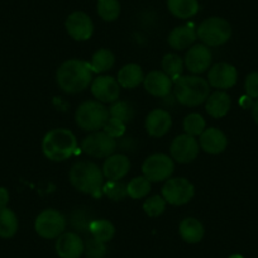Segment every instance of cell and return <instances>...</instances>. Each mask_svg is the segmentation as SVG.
Masks as SVG:
<instances>
[{
    "label": "cell",
    "mask_w": 258,
    "mask_h": 258,
    "mask_svg": "<svg viewBox=\"0 0 258 258\" xmlns=\"http://www.w3.org/2000/svg\"><path fill=\"white\" fill-rule=\"evenodd\" d=\"M200 152L199 141L190 135L177 136L172 141L170 147V153L172 160L178 163H190L198 157Z\"/></svg>",
    "instance_id": "obj_11"
},
{
    "label": "cell",
    "mask_w": 258,
    "mask_h": 258,
    "mask_svg": "<svg viewBox=\"0 0 258 258\" xmlns=\"http://www.w3.org/2000/svg\"><path fill=\"white\" fill-rule=\"evenodd\" d=\"M42 151L48 160L53 162H62L76 153L78 140L69 129H52L42 141Z\"/></svg>",
    "instance_id": "obj_3"
},
{
    "label": "cell",
    "mask_w": 258,
    "mask_h": 258,
    "mask_svg": "<svg viewBox=\"0 0 258 258\" xmlns=\"http://www.w3.org/2000/svg\"><path fill=\"white\" fill-rule=\"evenodd\" d=\"M151 191V181L145 176H138L132 178L126 185V194L129 198L135 200H140L146 198Z\"/></svg>",
    "instance_id": "obj_30"
},
{
    "label": "cell",
    "mask_w": 258,
    "mask_h": 258,
    "mask_svg": "<svg viewBox=\"0 0 258 258\" xmlns=\"http://www.w3.org/2000/svg\"><path fill=\"white\" fill-rule=\"evenodd\" d=\"M245 94L252 99H258V73H250L244 81Z\"/></svg>",
    "instance_id": "obj_39"
},
{
    "label": "cell",
    "mask_w": 258,
    "mask_h": 258,
    "mask_svg": "<svg viewBox=\"0 0 258 258\" xmlns=\"http://www.w3.org/2000/svg\"><path fill=\"white\" fill-rule=\"evenodd\" d=\"M18 230V218L9 208H0V238H12Z\"/></svg>",
    "instance_id": "obj_27"
},
{
    "label": "cell",
    "mask_w": 258,
    "mask_h": 258,
    "mask_svg": "<svg viewBox=\"0 0 258 258\" xmlns=\"http://www.w3.org/2000/svg\"><path fill=\"white\" fill-rule=\"evenodd\" d=\"M166 200L163 199L162 195H153V197L147 198L143 203V210L146 214L151 218L160 217L166 210Z\"/></svg>",
    "instance_id": "obj_34"
},
{
    "label": "cell",
    "mask_w": 258,
    "mask_h": 258,
    "mask_svg": "<svg viewBox=\"0 0 258 258\" xmlns=\"http://www.w3.org/2000/svg\"><path fill=\"white\" fill-rule=\"evenodd\" d=\"M228 258H244V257H243V255H240V254H232L230 257H228Z\"/></svg>",
    "instance_id": "obj_43"
},
{
    "label": "cell",
    "mask_w": 258,
    "mask_h": 258,
    "mask_svg": "<svg viewBox=\"0 0 258 258\" xmlns=\"http://www.w3.org/2000/svg\"><path fill=\"white\" fill-rule=\"evenodd\" d=\"M91 94L103 104H113L119 100L120 85L111 76H98L91 81Z\"/></svg>",
    "instance_id": "obj_15"
},
{
    "label": "cell",
    "mask_w": 258,
    "mask_h": 258,
    "mask_svg": "<svg viewBox=\"0 0 258 258\" xmlns=\"http://www.w3.org/2000/svg\"><path fill=\"white\" fill-rule=\"evenodd\" d=\"M115 138L106 135L104 131H96L91 132L81 141V151L85 155L95 158H106L114 155L116 150Z\"/></svg>",
    "instance_id": "obj_7"
},
{
    "label": "cell",
    "mask_w": 258,
    "mask_h": 258,
    "mask_svg": "<svg viewBox=\"0 0 258 258\" xmlns=\"http://www.w3.org/2000/svg\"><path fill=\"white\" fill-rule=\"evenodd\" d=\"M143 85L147 93L157 98H166L173 90V81L163 71L153 70L145 76Z\"/></svg>",
    "instance_id": "obj_16"
},
{
    "label": "cell",
    "mask_w": 258,
    "mask_h": 258,
    "mask_svg": "<svg viewBox=\"0 0 258 258\" xmlns=\"http://www.w3.org/2000/svg\"><path fill=\"white\" fill-rule=\"evenodd\" d=\"M125 123H123V121L119 120V119L110 116V118L108 119V121H106L105 125H104L103 131L106 135H109L110 137L115 138L116 140V138L123 137V135L125 133Z\"/></svg>",
    "instance_id": "obj_37"
},
{
    "label": "cell",
    "mask_w": 258,
    "mask_h": 258,
    "mask_svg": "<svg viewBox=\"0 0 258 258\" xmlns=\"http://www.w3.org/2000/svg\"><path fill=\"white\" fill-rule=\"evenodd\" d=\"M195 195V187L185 177H172L166 180L162 187V197L166 203L175 207L187 204Z\"/></svg>",
    "instance_id": "obj_10"
},
{
    "label": "cell",
    "mask_w": 258,
    "mask_h": 258,
    "mask_svg": "<svg viewBox=\"0 0 258 258\" xmlns=\"http://www.w3.org/2000/svg\"><path fill=\"white\" fill-rule=\"evenodd\" d=\"M90 63L84 59H68L58 68L56 81L59 89L68 94H78L88 89L93 81Z\"/></svg>",
    "instance_id": "obj_1"
},
{
    "label": "cell",
    "mask_w": 258,
    "mask_h": 258,
    "mask_svg": "<svg viewBox=\"0 0 258 258\" xmlns=\"http://www.w3.org/2000/svg\"><path fill=\"white\" fill-rule=\"evenodd\" d=\"M34 229L44 239H56L66 229V218L56 209H46L38 214L34 222Z\"/></svg>",
    "instance_id": "obj_8"
},
{
    "label": "cell",
    "mask_w": 258,
    "mask_h": 258,
    "mask_svg": "<svg viewBox=\"0 0 258 258\" xmlns=\"http://www.w3.org/2000/svg\"><path fill=\"white\" fill-rule=\"evenodd\" d=\"M175 171V163L172 157L165 153H153L148 156L142 165V172L151 182L166 181L172 176Z\"/></svg>",
    "instance_id": "obj_9"
},
{
    "label": "cell",
    "mask_w": 258,
    "mask_h": 258,
    "mask_svg": "<svg viewBox=\"0 0 258 258\" xmlns=\"http://www.w3.org/2000/svg\"><path fill=\"white\" fill-rule=\"evenodd\" d=\"M200 148L210 155H219L224 152L228 146L227 136L218 128H207L200 135Z\"/></svg>",
    "instance_id": "obj_20"
},
{
    "label": "cell",
    "mask_w": 258,
    "mask_h": 258,
    "mask_svg": "<svg viewBox=\"0 0 258 258\" xmlns=\"http://www.w3.org/2000/svg\"><path fill=\"white\" fill-rule=\"evenodd\" d=\"M104 175L101 168L91 161L75 162L69 172V180L79 192L98 197L103 192Z\"/></svg>",
    "instance_id": "obj_2"
},
{
    "label": "cell",
    "mask_w": 258,
    "mask_h": 258,
    "mask_svg": "<svg viewBox=\"0 0 258 258\" xmlns=\"http://www.w3.org/2000/svg\"><path fill=\"white\" fill-rule=\"evenodd\" d=\"M239 104H240V106H242V108H244V109L250 108V106H253L252 98H249L248 95L242 96V98H240V100H239Z\"/></svg>",
    "instance_id": "obj_41"
},
{
    "label": "cell",
    "mask_w": 258,
    "mask_h": 258,
    "mask_svg": "<svg viewBox=\"0 0 258 258\" xmlns=\"http://www.w3.org/2000/svg\"><path fill=\"white\" fill-rule=\"evenodd\" d=\"M183 131L186 135H190L192 137H198L207 129V123L205 119L200 115L199 113H191L183 119Z\"/></svg>",
    "instance_id": "obj_31"
},
{
    "label": "cell",
    "mask_w": 258,
    "mask_h": 258,
    "mask_svg": "<svg viewBox=\"0 0 258 258\" xmlns=\"http://www.w3.org/2000/svg\"><path fill=\"white\" fill-rule=\"evenodd\" d=\"M98 14L103 21L113 22L120 14L119 0H98Z\"/></svg>",
    "instance_id": "obj_32"
},
{
    "label": "cell",
    "mask_w": 258,
    "mask_h": 258,
    "mask_svg": "<svg viewBox=\"0 0 258 258\" xmlns=\"http://www.w3.org/2000/svg\"><path fill=\"white\" fill-rule=\"evenodd\" d=\"M85 249L84 253L88 258H104L106 254V247L105 243L96 240L95 238H89L85 243Z\"/></svg>",
    "instance_id": "obj_36"
},
{
    "label": "cell",
    "mask_w": 258,
    "mask_h": 258,
    "mask_svg": "<svg viewBox=\"0 0 258 258\" xmlns=\"http://www.w3.org/2000/svg\"><path fill=\"white\" fill-rule=\"evenodd\" d=\"M89 63L94 74H103L113 68L115 63V56L110 49L100 48L93 54Z\"/></svg>",
    "instance_id": "obj_26"
},
{
    "label": "cell",
    "mask_w": 258,
    "mask_h": 258,
    "mask_svg": "<svg viewBox=\"0 0 258 258\" xmlns=\"http://www.w3.org/2000/svg\"><path fill=\"white\" fill-rule=\"evenodd\" d=\"M175 98L183 106H199L205 103L210 95L208 80L198 75L180 76L173 85Z\"/></svg>",
    "instance_id": "obj_4"
},
{
    "label": "cell",
    "mask_w": 258,
    "mask_h": 258,
    "mask_svg": "<svg viewBox=\"0 0 258 258\" xmlns=\"http://www.w3.org/2000/svg\"><path fill=\"white\" fill-rule=\"evenodd\" d=\"M167 8L172 16L180 19H188L199 12L198 0H167Z\"/></svg>",
    "instance_id": "obj_25"
},
{
    "label": "cell",
    "mask_w": 258,
    "mask_h": 258,
    "mask_svg": "<svg viewBox=\"0 0 258 258\" xmlns=\"http://www.w3.org/2000/svg\"><path fill=\"white\" fill-rule=\"evenodd\" d=\"M109 114L113 118L119 119V120L126 124L135 118V109H133V106L131 104L126 103V101L116 100L109 108Z\"/></svg>",
    "instance_id": "obj_33"
},
{
    "label": "cell",
    "mask_w": 258,
    "mask_h": 258,
    "mask_svg": "<svg viewBox=\"0 0 258 258\" xmlns=\"http://www.w3.org/2000/svg\"><path fill=\"white\" fill-rule=\"evenodd\" d=\"M103 192L113 202H120L124 198L128 197L126 185H124L121 181H108L106 183H104Z\"/></svg>",
    "instance_id": "obj_35"
},
{
    "label": "cell",
    "mask_w": 258,
    "mask_h": 258,
    "mask_svg": "<svg viewBox=\"0 0 258 258\" xmlns=\"http://www.w3.org/2000/svg\"><path fill=\"white\" fill-rule=\"evenodd\" d=\"M197 38L198 34L195 27L192 24H185V26L173 28L168 34L167 42L171 48L176 51H183L186 48H190Z\"/></svg>",
    "instance_id": "obj_21"
},
{
    "label": "cell",
    "mask_w": 258,
    "mask_h": 258,
    "mask_svg": "<svg viewBox=\"0 0 258 258\" xmlns=\"http://www.w3.org/2000/svg\"><path fill=\"white\" fill-rule=\"evenodd\" d=\"M146 131L153 138H161L168 133L172 126L170 113L165 109H155L146 118Z\"/></svg>",
    "instance_id": "obj_18"
},
{
    "label": "cell",
    "mask_w": 258,
    "mask_h": 258,
    "mask_svg": "<svg viewBox=\"0 0 258 258\" xmlns=\"http://www.w3.org/2000/svg\"><path fill=\"white\" fill-rule=\"evenodd\" d=\"M213 61V54L209 47L205 44H194L188 48L185 56L186 69L194 75H200L210 69Z\"/></svg>",
    "instance_id": "obj_14"
},
{
    "label": "cell",
    "mask_w": 258,
    "mask_h": 258,
    "mask_svg": "<svg viewBox=\"0 0 258 258\" xmlns=\"http://www.w3.org/2000/svg\"><path fill=\"white\" fill-rule=\"evenodd\" d=\"M145 80V74H143L142 68L137 63H128L119 70L118 79L120 88L124 89H135L140 86V84Z\"/></svg>",
    "instance_id": "obj_23"
},
{
    "label": "cell",
    "mask_w": 258,
    "mask_h": 258,
    "mask_svg": "<svg viewBox=\"0 0 258 258\" xmlns=\"http://www.w3.org/2000/svg\"><path fill=\"white\" fill-rule=\"evenodd\" d=\"M180 237L187 243H199L204 238V225L197 218H185L178 227Z\"/></svg>",
    "instance_id": "obj_24"
},
{
    "label": "cell",
    "mask_w": 258,
    "mask_h": 258,
    "mask_svg": "<svg viewBox=\"0 0 258 258\" xmlns=\"http://www.w3.org/2000/svg\"><path fill=\"white\" fill-rule=\"evenodd\" d=\"M198 38L207 47H219L232 37L230 23L220 17H210L203 21L197 29Z\"/></svg>",
    "instance_id": "obj_6"
},
{
    "label": "cell",
    "mask_w": 258,
    "mask_h": 258,
    "mask_svg": "<svg viewBox=\"0 0 258 258\" xmlns=\"http://www.w3.org/2000/svg\"><path fill=\"white\" fill-rule=\"evenodd\" d=\"M183 61L178 54L176 53H167L163 56L161 66H162V71L166 75L170 76L172 80H177L183 71Z\"/></svg>",
    "instance_id": "obj_29"
},
{
    "label": "cell",
    "mask_w": 258,
    "mask_h": 258,
    "mask_svg": "<svg viewBox=\"0 0 258 258\" xmlns=\"http://www.w3.org/2000/svg\"><path fill=\"white\" fill-rule=\"evenodd\" d=\"M205 103H207L205 104L207 113L215 119L223 118V116L227 115L230 110V105H232L230 96L223 90H217L210 94Z\"/></svg>",
    "instance_id": "obj_22"
},
{
    "label": "cell",
    "mask_w": 258,
    "mask_h": 258,
    "mask_svg": "<svg viewBox=\"0 0 258 258\" xmlns=\"http://www.w3.org/2000/svg\"><path fill=\"white\" fill-rule=\"evenodd\" d=\"M252 115H253V119H254V121L257 123L258 125V100L255 101L254 104H253L252 106Z\"/></svg>",
    "instance_id": "obj_42"
},
{
    "label": "cell",
    "mask_w": 258,
    "mask_h": 258,
    "mask_svg": "<svg viewBox=\"0 0 258 258\" xmlns=\"http://www.w3.org/2000/svg\"><path fill=\"white\" fill-rule=\"evenodd\" d=\"M238 73L233 64L227 62H219L213 64L208 73V83L212 88L219 90H227L237 84Z\"/></svg>",
    "instance_id": "obj_12"
},
{
    "label": "cell",
    "mask_w": 258,
    "mask_h": 258,
    "mask_svg": "<svg viewBox=\"0 0 258 258\" xmlns=\"http://www.w3.org/2000/svg\"><path fill=\"white\" fill-rule=\"evenodd\" d=\"M69 36L79 42L88 41L94 33V24L90 17L84 12H74L64 22Z\"/></svg>",
    "instance_id": "obj_13"
},
{
    "label": "cell",
    "mask_w": 258,
    "mask_h": 258,
    "mask_svg": "<svg viewBox=\"0 0 258 258\" xmlns=\"http://www.w3.org/2000/svg\"><path fill=\"white\" fill-rule=\"evenodd\" d=\"M89 232L91 237L95 238L96 240L106 243L113 239L115 234V228L113 223L106 219H94L89 225Z\"/></svg>",
    "instance_id": "obj_28"
},
{
    "label": "cell",
    "mask_w": 258,
    "mask_h": 258,
    "mask_svg": "<svg viewBox=\"0 0 258 258\" xmlns=\"http://www.w3.org/2000/svg\"><path fill=\"white\" fill-rule=\"evenodd\" d=\"M131 170V161L125 155H111L106 157L104 161V165L101 171H103L104 177L108 178L109 181H119L126 176V173Z\"/></svg>",
    "instance_id": "obj_19"
},
{
    "label": "cell",
    "mask_w": 258,
    "mask_h": 258,
    "mask_svg": "<svg viewBox=\"0 0 258 258\" xmlns=\"http://www.w3.org/2000/svg\"><path fill=\"white\" fill-rule=\"evenodd\" d=\"M93 220L94 219H90V217L88 218V213L83 212L80 209H76L71 214V224L75 229H79L80 232H85L86 229L89 230V225Z\"/></svg>",
    "instance_id": "obj_38"
},
{
    "label": "cell",
    "mask_w": 258,
    "mask_h": 258,
    "mask_svg": "<svg viewBox=\"0 0 258 258\" xmlns=\"http://www.w3.org/2000/svg\"><path fill=\"white\" fill-rule=\"evenodd\" d=\"M109 118V109L98 100L84 101L78 106L75 113L76 124L88 132H96L103 129Z\"/></svg>",
    "instance_id": "obj_5"
},
{
    "label": "cell",
    "mask_w": 258,
    "mask_h": 258,
    "mask_svg": "<svg viewBox=\"0 0 258 258\" xmlns=\"http://www.w3.org/2000/svg\"><path fill=\"white\" fill-rule=\"evenodd\" d=\"M85 244L79 234L74 232L62 233L56 242V252L59 258H80Z\"/></svg>",
    "instance_id": "obj_17"
},
{
    "label": "cell",
    "mask_w": 258,
    "mask_h": 258,
    "mask_svg": "<svg viewBox=\"0 0 258 258\" xmlns=\"http://www.w3.org/2000/svg\"><path fill=\"white\" fill-rule=\"evenodd\" d=\"M9 203V192L6 187H0V208H6Z\"/></svg>",
    "instance_id": "obj_40"
}]
</instances>
